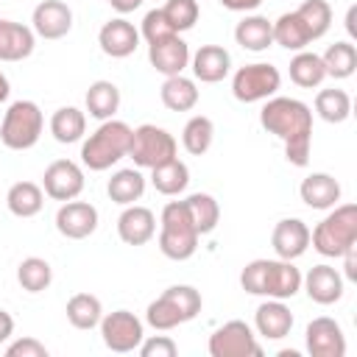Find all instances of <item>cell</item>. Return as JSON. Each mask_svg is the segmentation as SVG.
I'll use <instances>...</instances> for the list:
<instances>
[{
    "mask_svg": "<svg viewBox=\"0 0 357 357\" xmlns=\"http://www.w3.org/2000/svg\"><path fill=\"white\" fill-rule=\"evenodd\" d=\"M259 123L268 134L279 137L284 145V156L296 167L310 165L312 151V112L298 98L273 95L259 109Z\"/></svg>",
    "mask_w": 357,
    "mask_h": 357,
    "instance_id": "obj_1",
    "label": "cell"
},
{
    "mask_svg": "<svg viewBox=\"0 0 357 357\" xmlns=\"http://www.w3.org/2000/svg\"><path fill=\"white\" fill-rule=\"evenodd\" d=\"M240 284L251 296L284 301L301 290V271L293 259H251L240 273Z\"/></svg>",
    "mask_w": 357,
    "mask_h": 357,
    "instance_id": "obj_2",
    "label": "cell"
},
{
    "mask_svg": "<svg viewBox=\"0 0 357 357\" xmlns=\"http://www.w3.org/2000/svg\"><path fill=\"white\" fill-rule=\"evenodd\" d=\"M131 126L123 120H103L81 145V162L89 170H109L112 165H117L123 156H128V145H131Z\"/></svg>",
    "mask_w": 357,
    "mask_h": 357,
    "instance_id": "obj_3",
    "label": "cell"
},
{
    "mask_svg": "<svg viewBox=\"0 0 357 357\" xmlns=\"http://www.w3.org/2000/svg\"><path fill=\"white\" fill-rule=\"evenodd\" d=\"M198 237L201 234H198V229H195V223L187 212V204L184 201L165 204L162 218H159V251L167 259L184 262L195 254Z\"/></svg>",
    "mask_w": 357,
    "mask_h": 357,
    "instance_id": "obj_4",
    "label": "cell"
},
{
    "mask_svg": "<svg viewBox=\"0 0 357 357\" xmlns=\"http://www.w3.org/2000/svg\"><path fill=\"white\" fill-rule=\"evenodd\" d=\"M310 243L321 257H343L351 245H357V206L340 204L310 231Z\"/></svg>",
    "mask_w": 357,
    "mask_h": 357,
    "instance_id": "obj_5",
    "label": "cell"
},
{
    "mask_svg": "<svg viewBox=\"0 0 357 357\" xmlns=\"http://www.w3.org/2000/svg\"><path fill=\"white\" fill-rule=\"evenodd\" d=\"M45 128V114L33 100H14L0 123V139L11 151H28L39 142Z\"/></svg>",
    "mask_w": 357,
    "mask_h": 357,
    "instance_id": "obj_6",
    "label": "cell"
},
{
    "mask_svg": "<svg viewBox=\"0 0 357 357\" xmlns=\"http://www.w3.org/2000/svg\"><path fill=\"white\" fill-rule=\"evenodd\" d=\"M176 137L153 123H145L139 128L131 131V145H128V156L134 159L137 167H156L165 165L170 159H176Z\"/></svg>",
    "mask_w": 357,
    "mask_h": 357,
    "instance_id": "obj_7",
    "label": "cell"
},
{
    "mask_svg": "<svg viewBox=\"0 0 357 357\" xmlns=\"http://www.w3.org/2000/svg\"><path fill=\"white\" fill-rule=\"evenodd\" d=\"M282 86V75L273 64L268 61H257V64H245L234 73L231 78V95L240 103H259L268 100L279 92Z\"/></svg>",
    "mask_w": 357,
    "mask_h": 357,
    "instance_id": "obj_8",
    "label": "cell"
},
{
    "mask_svg": "<svg viewBox=\"0 0 357 357\" xmlns=\"http://www.w3.org/2000/svg\"><path fill=\"white\" fill-rule=\"evenodd\" d=\"M206 349H209L212 357H259L262 354V346L257 343L254 329L245 321H237V318L218 326L209 335Z\"/></svg>",
    "mask_w": 357,
    "mask_h": 357,
    "instance_id": "obj_9",
    "label": "cell"
},
{
    "mask_svg": "<svg viewBox=\"0 0 357 357\" xmlns=\"http://www.w3.org/2000/svg\"><path fill=\"white\" fill-rule=\"evenodd\" d=\"M98 326H100V337H103L106 349H112L117 354L139 349V343L145 337L142 321L134 312H128V310H114V312L103 315Z\"/></svg>",
    "mask_w": 357,
    "mask_h": 357,
    "instance_id": "obj_10",
    "label": "cell"
},
{
    "mask_svg": "<svg viewBox=\"0 0 357 357\" xmlns=\"http://www.w3.org/2000/svg\"><path fill=\"white\" fill-rule=\"evenodd\" d=\"M42 190L45 195H50L53 201H73L81 195L84 190V170L73 162V159H56L45 167L42 176Z\"/></svg>",
    "mask_w": 357,
    "mask_h": 357,
    "instance_id": "obj_11",
    "label": "cell"
},
{
    "mask_svg": "<svg viewBox=\"0 0 357 357\" xmlns=\"http://www.w3.org/2000/svg\"><path fill=\"white\" fill-rule=\"evenodd\" d=\"M304 343L310 357H343L346 354V335L335 318H312L304 332Z\"/></svg>",
    "mask_w": 357,
    "mask_h": 357,
    "instance_id": "obj_12",
    "label": "cell"
},
{
    "mask_svg": "<svg viewBox=\"0 0 357 357\" xmlns=\"http://www.w3.org/2000/svg\"><path fill=\"white\" fill-rule=\"evenodd\" d=\"M56 229L67 240H84L98 229V209L89 201H64L56 212Z\"/></svg>",
    "mask_w": 357,
    "mask_h": 357,
    "instance_id": "obj_13",
    "label": "cell"
},
{
    "mask_svg": "<svg viewBox=\"0 0 357 357\" xmlns=\"http://www.w3.org/2000/svg\"><path fill=\"white\" fill-rule=\"evenodd\" d=\"M148 61L165 78L167 75H181L190 67V47L178 33H170V36L148 45Z\"/></svg>",
    "mask_w": 357,
    "mask_h": 357,
    "instance_id": "obj_14",
    "label": "cell"
},
{
    "mask_svg": "<svg viewBox=\"0 0 357 357\" xmlns=\"http://www.w3.org/2000/svg\"><path fill=\"white\" fill-rule=\"evenodd\" d=\"M31 22H33V33L36 36H42V39H61L73 28V11H70V6L64 0H42L33 8Z\"/></svg>",
    "mask_w": 357,
    "mask_h": 357,
    "instance_id": "obj_15",
    "label": "cell"
},
{
    "mask_svg": "<svg viewBox=\"0 0 357 357\" xmlns=\"http://www.w3.org/2000/svg\"><path fill=\"white\" fill-rule=\"evenodd\" d=\"M98 45L106 56L126 59L139 47V31L126 17H114V20L103 22V28L98 31Z\"/></svg>",
    "mask_w": 357,
    "mask_h": 357,
    "instance_id": "obj_16",
    "label": "cell"
},
{
    "mask_svg": "<svg viewBox=\"0 0 357 357\" xmlns=\"http://www.w3.org/2000/svg\"><path fill=\"white\" fill-rule=\"evenodd\" d=\"M271 245L279 259H298L310 248V226L298 218H284L273 226Z\"/></svg>",
    "mask_w": 357,
    "mask_h": 357,
    "instance_id": "obj_17",
    "label": "cell"
},
{
    "mask_svg": "<svg viewBox=\"0 0 357 357\" xmlns=\"http://www.w3.org/2000/svg\"><path fill=\"white\" fill-rule=\"evenodd\" d=\"M190 70H192L195 81H201V84H218V81H223L229 75L231 56L220 45H201L190 56Z\"/></svg>",
    "mask_w": 357,
    "mask_h": 357,
    "instance_id": "obj_18",
    "label": "cell"
},
{
    "mask_svg": "<svg viewBox=\"0 0 357 357\" xmlns=\"http://www.w3.org/2000/svg\"><path fill=\"white\" fill-rule=\"evenodd\" d=\"M117 234L126 245H145L156 234V215L148 206L128 204L117 218Z\"/></svg>",
    "mask_w": 357,
    "mask_h": 357,
    "instance_id": "obj_19",
    "label": "cell"
},
{
    "mask_svg": "<svg viewBox=\"0 0 357 357\" xmlns=\"http://www.w3.org/2000/svg\"><path fill=\"white\" fill-rule=\"evenodd\" d=\"M301 287L315 304H335L343 298V273L332 265H315L307 276H301Z\"/></svg>",
    "mask_w": 357,
    "mask_h": 357,
    "instance_id": "obj_20",
    "label": "cell"
},
{
    "mask_svg": "<svg viewBox=\"0 0 357 357\" xmlns=\"http://www.w3.org/2000/svg\"><path fill=\"white\" fill-rule=\"evenodd\" d=\"M254 326H257V332H259L265 340H282V337H287L290 329H293V312L287 310L284 301L268 298V301H262V304L257 307V312H254Z\"/></svg>",
    "mask_w": 357,
    "mask_h": 357,
    "instance_id": "obj_21",
    "label": "cell"
},
{
    "mask_svg": "<svg viewBox=\"0 0 357 357\" xmlns=\"http://www.w3.org/2000/svg\"><path fill=\"white\" fill-rule=\"evenodd\" d=\"M36 33L33 28L0 17V61H22L33 53Z\"/></svg>",
    "mask_w": 357,
    "mask_h": 357,
    "instance_id": "obj_22",
    "label": "cell"
},
{
    "mask_svg": "<svg viewBox=\"0 0 357 357\" xmlns=\"http://www.w3.org/2000/svg\"><path fill=\"white\" fill-rule=\"evenodd\" d=\"M298 195L310 209H332L340 201V184L329 173H310L301 181Z\"/></svg>",
    "mask_w": 357,
    "mask_h": 357,
    "instance_id": "obj_23",
    "label": "cell"
},
{
    "mask_svg": "<svg viewBox=\"0 0 357 357\" xmlns=\"http://www.w3.org/2000/svg\"><path fill=\"white\" fill-rule=\"evenodd\" d=\"M234 39L243 50L262 53L273 45V22L262 14H245L234 28Z\"/></svg>",
    "mask_w": 357,
    "mask_h": 357,
    "instance_id": "obj_24",
    "label": "cell"
},
{
    "mask_svg": "<svg viewBox=\"0 0 357 357\" xmlns=\"http://www.w3.org/2000/svg\"><path fill=\"white\" fill-rule=\"evenodd\" d=\"M6 206L17 218H33L45 206V190L33 181H17L6 192Z\"/></svg>",
    "mask_w": 357,
    "mask_h": 357,
    "instance_id": "obj_25",
    "label": "cell"
},
{
    "mask_svg": "<svg viewBox=\"0 0 357 357\" xmlns=\"http://www.w3.org/2000/svg\"><path fill=\"white\" fill-rule=\"evenodd\" d=\"M159 98L170 112H190L198 103V86L187 75H167L159 89Z\"/></svg>",
    "mask_w": 357,
    "mask_h": 357,
    "instance_id": "obj_26",
    "label": "cell"
},
{
    "mask_svg": "<svg viewBox=\"0 0 357 357\" xmlns=\"http://www.w3.org/2000/svg\"><path fill=\"white\" fill-rule=\"evenodd\" d=\"M151 184L162 195H178L190 184V167L178 156L165 165H156V167H151Z\"/></svg>",
    "mask_w": 357,
    "mask_h": 357,
    "instance_id": "obj_27",
    "label": "cell"
},
{
    "mask_svg": "<svg viewBox=\"0 0 357 357\" xmlns=\"http://www.w3.org/2000/svg\"><path fill=\"white\" fill-rule=\"evenodd\" d=\"M106 192H109V198H112L114 204L128 206V204H134V201L142 198V192H145V176H142L137 167H123V170H117V173L109 178Z\"/></svg>",
    "mask_w": 357,
    "mask_h": 357,
    "instance_id": "obj_28",
    "label": "cell"
},
{
    "mask_svg": "<svg viewBox=\"0 0 357 357\" xmlns=\"http://www.w3.org/2000/svg\"><path fill=\"white\" fill-rule=\"evenodd\" d=\"M326 78V67L321 61L318 53H310V50H298L293 59H290V81L301 89H315L321 86Z\"/></svg>",
    "mask_w": 357,
    "mask_h": 357,
    "instance_id": "obj_29",
    "label": "cell"
},
{
    "mask_svg": "<svg viewBox=\"0 0 357 357\" xmlns=\"http://www.w3.org/2000/svg\"><path fill=\"white\" fill-rule=\"evenodd\" d=\"M120 109V89L112 81H95L86 89V112L95 120H112Z\"/></svg>",
    "mask_w": 357,
    "mask_h": 357,
    "instance_id": "obj_30",
    "label": "cell"
},
{
    "mask_svg": "<svg viewBox=\"0 0 357 357\" xmlns=\"http://www.w3.org/2000/svg\"><path fill=\"white\" fill-rule=\"evenodd\" d=\"M86 131V114L75 106H61L53 112L50 117V134L56 142L61 145H70V142H78Z\"/></svg>",
    "mask_w": 357,
    "mask_h": 357,
    "instance_id": "obj_31",
    "label": "cell"
},
{
    "mask_svg": "<svg viewBox=\"0 0 357 357\" xmlns=\"http://www.w3.org/2000/svg\"><path fill=\"white\" fill-rule=\"evenodd\" d=\"M273 42L282 45L284 50H304L312 39L301 22V17L296 11H284L279 20H273Z\"/></svg>",
    "mask_w": 357,
    "mask_h": 357,
    "instance_id": "obj_32",
    "label": "cell"
},
{
    "mask_svg": "<svg viewBox=\"0 0 357 357\" xmlns=\"http://www.w3.org/2000/svg\"><path fill=\"white\" fill-rule=\"evenodd\" d=\"M67 321L75 326V329H95L103 318V304L98 296L92 293H75L70 301H67Z\"/></svg>",
    "mask_w": 357,
    "mask_h": 357,
    "instance_id": "obj_33",
    "label": "cell"
},
{
    "mask_svg": "<svg viewBox=\"0 0 357 357\" xmlns=\"http://www.w3.org/2000/svg\"><path fill=\"white\" fill-rule=\"evenodd\" d=\"M212 139H215V123L206 117V114H195L184 123V131H181V145L187 153L192 156H204L209 148H212Z\"/></svg>",
    "mask_w": 357,
    "mask_h": 357,
    "instance_id": "obj_34",
    "label": "cell"
},
{
    "mask_svg": "<svg viewBox=\"0 0 357 357\" xmlns=\"http://www.w3.org/2000/svg\"><path fill=\"white\" fill-rule=\"evenodd\" d=\"M321 61L326 67V78H349L357 70V47L351 42H335L324 50Z\"/></svg>",
    "mask_w": 357,
    "mask_h": 357,
    "instance_id": "obj_35",
    "label": "cell"
},
{
    "mask_svg": "<svg viewBox=\"0 0 357 357\" xmlns=\"http://www.w3.org/2000/svg\"><path fill=\"white\" fill-rule=\"evenodd\" d=\"M184 204H187V212H190L198 234L215 231V226L220 220V206H218V201L209 192H192V195L184 198Z\"/></svg>",
    "mask_w": 357,
    "mask_h": 357,
    "instance_id": "obj_36",
    "label": "cell"
},
{
    "mask_svg": "<svg viewBox=\"0 0 357 357\" xmlns=\"http://www.w3.org/2000/svg\"><path fill=\"white\" fill-rule=\"evenodd\" d=\"M315 114L326 123H343L351 114V98L346 89H321L315 95Z\"/></svg>",
    "mask_w": 357,
    "mask_h": 357,
    "instance_id": "obj_37",
    "label": "cell"
},
{
    "mask_svg": "<svg viewBox=\"0 0 357 357\" xmlns=\"http://www.w3.org/2000/svg\"><path fill=\"white\" fill-rule=\"evenodd\" d=\"M17 282H20V287L28 290V293H42V290H47L50 282H53V268H50V262L42 259V257H28V259H22V262L17 265Z\"/></svg>",
    "mask_w": 357,
    "mask_h": 357,
    "instance_id": "obj_38",
    "label": "cell"
},
{
    "mask_svg": "<svg viewBox=\"0 0 357 357\" xmlns=\"http://www.w3.org/2000/svg\"><path fill=\"white\" fill-rule=\"evenodd\" d=\"M145 321H148L153 329H159V332L176 329L178 324H187L184 312L178 310V304H176L167 293H162L159 298H153V301L148 304V310H145Z\"/></svg>",
    "mask_w": 357,
    "mask_h": 357,
    "instance_id": "obj_39",
    "label": "cell"
},
{
    "mask_svg": "<svg viewBox=\"0 0 357 357\" xmlns=\"http://www.w3.org/2000/svg\"><path fill=\"white\" fill-rule=\"evenodd\" d=\"M296 14L301 17V22H304V28H307L312 42L321 39L329 31V25H332V8H329L326 0H304L296 8Z\"/></svg>",
    "mask_w": 357,
    "mask_h": 357,
    "instance_id": "obj_40",
    "label": "cell"
},
{
    "mask_svg": "<svg viewBox=\"0 0 357 357\" xmlns=\"http://www.w3.org/2000/svg\"><path fill=\"white\" fill-rule=\"evenodd\" d=\"M162 14H165L167 25L176 33H181V31H190L198 22L201 8H198V0H167L162 6Z\"/></svg>",
    "mask_w": 357,
    "mask_h": 357,
    "instance_id": "obj_41",
    "label": "cell"
},
{
    "mask_svg": "<svg viewBox=\"0 0 357 357\" xmlns=\"http://www.w3.org/2000/svg\"><path fill=\"white\" fill-rule=\"evenodd\" d=\"M165 293L178 304V310L184 312L187 321H192V318L201 312V304H204V301H201V293H198L192 284H173V287H167Z\"/></svg>",
    "mask_w": 357,
    "mask_h": 357,
    "instance_id": "obj_42",
    "label": "cell"
},
{
    "mask_svg": "<svg viewBox=\"0 0 357 357\" xmlns=\"http://www.w3.org/2000/svg\"><path fill=\"white\" fill-rule=\"evenodd\" d=\"M170 33H176V31L167 25L162 8H151V11L142 17V31H139V36H145L148 45H151V42H159V39H165V36H170Z\"/></svg>",
    "mask_w": 357,
    "mask_h": 357,
    "instance_id": "obj_43",
    "label": "cell"
},
{
    "mask_svg": "<svg viewBox=\"0 0 357 357\" xmlns=\"http://www.w3.org/2000/svg\"><path fill=\"white\" fill-rule=\"evenodd\" d=\"M176 351H178V346L167 335L142 337V343H139V354L142 357H176Z\"/></svg>",
    "mask_w": 357,
    "mask_h": 357,
    "instance_id": "obj_44",
    "label": "cell"
},
{
    "mask_svg": "<svg viewBox=\"0 0 357 357\" xmlns=\"http://www.w3.org/2000/svg\"><path fill=\"white\" fill-rule=\"evenodd\" d=\"M6 357H47V349L36 337H20L6 346Z\"/></svg>",
    "mask_w": 357,
    "mask_h": 357,
    "instance_id": "obj_45",
    "label": "cell"
},
{
    "mask_svg": "<svg viewBox=\"0 0 357 357\" xmlns=\"http://www.w3.org/2000/svg\"><path fill=\"white\" fill-rule=\"evenodd\" d=\"M340 259H343V276L349 282H357V245H351Z\"/></svg>",
    "mask_w": 357,
    "mask_h": 357,
    "instance_id": "obj_46",
    "label": "cell"
},
{
    "mask_svg": "<svg viewBox=\"0 0 357 357\" xmlns=\"http://www.w3.org/2000/svg\"><path fill=\"white\" fill-rule=\"evenodd\" d=\"M220 6L229 8V11H243V14H248V11L259 8L262 0H220Z\"/></svg>",
    "mask_w": 357,
    "mask_h": 357,
    "instance_id": "obj_47",
    "label": "cell"
},
{
    "mask_svg": "<svg viewBox=\"0 0 357 357\" xmlns=\"http://www.w3.org/2000/svg\"><path fill=\"white\" fill-rule=\"evenodd\" d=\"M11 335H14V318H11L6 310H0V346H3Z\"/></svg>",
    "mask_w": 357,
    "mask_h": 357,
    "instance_id": "obj_48",
    "label": "cell"
},
{
    "mask_svg": "<svg viewBox=\"0 0 357 357\" xmlns=\"http://www.w3.org/2000/svg\"><path fill=\"white\" fill-rule=\"evenodd\" d=\"M109 6L117 11V14H131L142 6V0H109Z\"/></svg>",
    "mask_w": 357,
    "mask_h": 357,
    "instance_id": "obj_49",
    "label": "cell"
},
{
    "mask_svg": "<svg viewBox=\"0 0 357 357\" xmlns=\"http://www.w3.org/2000/svg\"><path fill=\"white\" fill-rule=\"evenodd\" d=\"M8 92H11L8 78H6V75H3V70H0V103H3V100H8Z\"/></svg>",
    "mask_w": 357,
    "mask_h": 357,
    "instance_id": "obj_50",
    "label": "cell"
},
{
    "mask_svg": "<svg viewBox=\"0 0 357 357\" xmlns=\"http://www.w3.org/2000/svg\"><path fill=\"white\" fill-rule=\"evenodd\" d=\"M354 17H357V8L351 6V8H349V14H346V28H349V33H351V36L357 33V31H354Z\"/></svg>",
    "mask_w": 357,
    "mask_h": 357,
    "instance_id": "obj_51",
    "label": "cell"
}]
</instances>
